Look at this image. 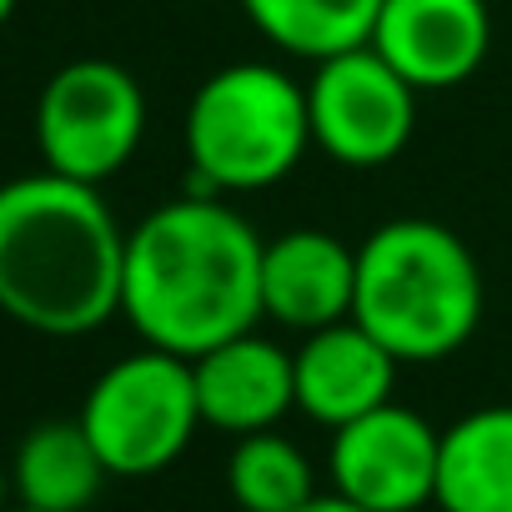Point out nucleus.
I'll return each mask as SVG.
<instances>
[{
    "label": "nucleus",
    "mask_w": 512,
    "mask_h": 512,
    "mask_svg": "<svg viewBox=\"0 0 512 512\" xmlns=\"http://www.w3.org/2000/svg\"><path fill=\"white\" fill-rule=\"evenodd\" d=\"M262 251L256 226L221 196H176L126 231L121 317L146 347L196 362L267 317Z\"/></svg>",
    "instance_id": "obj_1"
},
{
    "label": "nucleus",
    "mask_w": 512,
    "mask_h": 512,
    "mask_svg": "<svg viewBox=\"0 0 512 512\" xmlns=\"http://www.w3.org/2000/svg\"><path fill=\"white\" fill-rule=\"evenodd\" d=\"M126 231L101 186L36 171L0 186V312L41 337H86L121 312Z\"/></svg>",
    "instance_id": "obj_2"
},
{
    "label": "nucleus",
    "mask_w": 512,
    "mask_h": 512,
    "mask_svg": "<svg viewBox=\"0 0 512 512\" xmlns=\"http://www.w3.org/2000/svg\"><path fill=\"white\" fill-rule=\"evenodd\" d=\"M362 322L397 362H442L482 322V272L457 231L427 216L377 226L357 246Z\"/></svg>",
    "instance_id": "obj_3"
},
{
    "label": "nucleus",
    "mask_w": 512,
    "mask_h": 512,
    "mask_svg": "<svg viewBox=\"0 0 512 512\" xmlns=\"http://www.w3.org/2000/svg\"><path fill=\"white\" fill-rule=\"evenodd\" d=\"M312 146L307 86L267 61H236L206 76L186 106V196L262 191Z\"/></svg>",
    "instance_id": "obj_4"
},
{
    "label": "nucleus",
    "mask_w": 512,
    "mask_h": 512,
    "mask_svg": "<svg viewBox=\"0 0 512 512\" xmlns=\"http://www.w3.org/2000/svg\"><path fill=\"white\" fill-rule=\"evenodd\" d=\"M81 427L111 477H151L171 467L201 427L191 362L156 347L111 362L81 402Z\"/></svg>",
    "instance_id": "obj_5"
},
{
    "label": "nucleus",
    "mask_w": 512,
    "mask_h": 512,
    "mask_svg": "<svg viewBox=\"0 0 512 512\" xmlns=\"http://www.w3.org/2000/svg\"><path fill=\"white\" fill-rule=\"evenodd\" d=\"M146 136V96L136 76L116 61L61 66L36 101V151L46 171L101 186L116 176Z\"/></svg>",
    "instance_id": "obj_6"
},
{
    "label": "nucleus",
    "mask_w": 512,
    "mask_h": 512,
    "mask_svg": "<svg viewBox=\"0 0 512 512\" xmlns=\"http://www.w3.org/2000/svg\"><path fill=\"white\" fill-rule=\"evenodd\" d=\"M307 121L312 141L337 166H387L412 141L417 91L372 46H357L317 61V76L307 81Z\"/></svg>",
    "instance_id": "obj_7"
},
{
    "label": "nucleus",
    "mask_w": 512,
    "mask_h": 512,
    "mask_svg": "<svg viewBox=\"0 0 512 512\" xmlns=\"http://www.w3.org/2000/svg\"><path fill=\"white\" fill-rule=\"evenodd\" d=\"M437 447L442 432L412 407H377L332 437V492L367 512H417L437 502Z\"/></svg>",
    "instance_id": "obj_8"
},
{
    "label": "nucleus",
    "mask_w": 512,
    "mask_h": 512,
    "mask_svg": "<svg viewBox=\"0 0 512 512\" xmlns=\"http://www.w3.org/2000/svg\"><path fill=\"white\" fill-rule=\"evenodd\" d=\"M412 91H452L492 46L487 0H382L367 41Z\"/></svg>",
    "instance_id": "obj_9"
},
{
    "label": "nucleus",
    "mask_w": 512,
    "mask_h": 512,
    "mask_svg": "<svg viewBox=\"0 0 512 512\" xmlns=\"http://www.w3.org/2000/svg\"><path fill=\"white\" fill-rule=\"evenodd\" d=\"M357 251L317 226H297L262 251V312L292 332H322L352 317Z\"/></svg>",
    "instance_id": "obj_10"
},
{
    "label": "nucleus",
    "mask_w": 512,
    "mask_h": 512,
    "mask_svg": "<svg viewBox=\"0 0 512 512\" xmlns=\"http://www.w3.org/2000/svg\"><path fill=\"white\" fill-rule=\"evenodd\" d=\"M201 422L231 437L272 432L297 407V367L277 342L241 332L191 362Z\"/></svg>",
    "instance_id": "obj_11"
},
{
    "label": "nucleus",
    "mask_w": 512,
    "mask_h": 512,
    "mask_svg": "<svg viewBox=\"0 0 512 512\" xmlns=\"http://www.w3.org/2000/svg\"><path fill=\"white\" fill-rule=\"evenodd\" d=\"M292 367H297V407L312 422H327L332 432L387 407L397 387V357L352 317L307 332V342L292 352Z\"/></svg>",
    "instance_id": "obj_12"
},
{
    "label": "nucleus",
    "mask_w": 512,
    "mask_h": 512,
    "mask_svg": "<svg viewBox=\"0 0 512 512\" xmlns=\"http://www.w3.org/2000/svg\"><path fill=\"white\" fill-rule=\"evenodd\" d=\"M437 507L442 512H512V402L477 407L442 432Z\"/></svg>",
    "instance_id": "obj_13"
},
{
    "label": "nucleus",
    "mask_w": 512,
    "mask_h": 512,
    "mask_svg": "<svg viewBox=\"0 0 512 512\" xmlns=\"http://www.w3.org/2000/svg\"><path fill=\"white\" fill-rule=\"evenodd\" d=\"M106 477L111 472H106L96 442L86 437L81 417L31 427L21 437L16 467H11L21 507H36V512H86L101 497Z\"/></svg>",
    "instance_id": "obj_14"
},
{
    "label": "nucleus",
    "mask_w": 512,
    "mask_h": 512,
    "mask_svg": "<svg viewBox=\"0 0 512 512\" xmlns=\"http://www.w3.org/2000/svg\"><path fill=\"white\" fill-rule=\"evenodd\" d=\"M241 11L272 46L327 61L372 41L382 0H241Z\"/></svg>",
    "instance_id": "obj_15"
},
{
    "label": "nucleus",
    "mask_w": 512,
    "mask_h": 512,
    "mask_svg": "<svg viewBox=\"0 0 512 512\" xmlns=\"http://www.w3.org/2000/svg\"><path fill=\"white\" fill-rule=\"evenodd\" d=\"M226 487L246 512H297L317 497L307 452L277 427L236 437L231 462H226Z\"/></svg>",
    "instance_id": "obj_16"
},
{
    "label": "nucleus",
    "mask_w": 512,
    "mask_h": 512,
    "mask_svg": "<svg viewBox=\"0 0 512 512\" xmlns=\"http://www.w3.org/2000/svg\"><path fill=\"white\" fill-rule=\"evenodd\" d=\"M297 512H367V507H357L352 497H342V492H317L307 507H297Z\"/></svg>",
    "instance_id": "obj_17"
},
{
    "label": "nucleus",
    "mask_w": 512,
    "mask_h": 512,
    "mask_svg": "<svg viewBox=\"0 0 512 512\" xmlns=\"http://www.w3.org/2000/svg\"><path fill=\"white\" fill-rule=\"evenodd\" d=\"M11 16H16V0H0V26H6Z\"/></svg>",
    "instance_id": "obj_18"
},
{
    "label": "nucleus",
    "mask_w": 512,
    "mask_h": 512,
    "mask_svg": "<svg viewBox=\"0 0 512 512\" xmlns=\"http://www.w3.org/2000/svg\"><path fill=\"white\" fill-rule=\"evenodd\" d=\"M0 512H6V472H0Z\"/></svg>",
    "instance_id": "obj_19"
},
{
    "label": "nucleus",
    "mask_w": 512,
    "mask_h": 512,
    "mask_svg": "<svg viewBox=\"0 0 512 512\" xmlns=\"http://www.w3.org/2000/svg\"><path fill=\"white\" fill-rule=\"evenodd\" d=\"M6 512H36V507H21V502H16V507H6Z\"/></svg>",
    "instance_id": "obj_20"
}]
</instances>
